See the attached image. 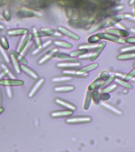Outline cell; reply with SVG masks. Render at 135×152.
Masks as SVG:
<instances>
[{
	"label": "cell",
	"instance_id": "1f68e13d",
	"mask_svg": "<svg viewBox=\"0 0 135 152\" xmlns=\"http://www.w3.org/2000/svg\"><path fill=\"white\" fill-rule=\"evenodd\" d=\"M97 46L98 45H95V44H91V45H89V44H82V45H79L78 48L79 49H83L90 51V50L95 49Z\"/></svg>",
	"mask_w": 135,
	"mask_h": 152
},
{
	"label": "cell",
	"instance_id": "7a4b0ae2",
	"mask_svg": "<svg viewBox=\"0 0 135 152\" xmlns=\"http://www.w3.org/2000/svg\"><path fill=\"white\" fill-rule=\"evenodd\" d=\"M97 36L100 37V39H104V40H108L113 42L119 43V44H126V40L125 39L118 36L113 35L111 33H98Z\"/></svg>",
	"mask_w": 135,
	"mask_h": 152
},
{
	"label": "cell",
	"instance_id": "ab89813d",
	"mask_svg": "<svg viewBox=\"0 0 135 152\" xmlns=\"http://www.w3.org/2000/svg\"><path fill=\"white\" fill-rule=\"evenodd\" d=\"M100 37L96 34V35H93L88 38V42L90 43V44H96V43L100 41Z\"/></svg>",
	"mask_w": 135,
	"mask_h": 152
},
{
	"label": "cell",
	"instance_id": "cb8c5ba5",
	"mask_svg": "<svg viewBox=\"0 0 135 152\" xmlns=\"http://www.w3.org/2000/svg\"><path fill=\"white\" fill-rule=\"evenodd\" d=\"M10 53H11V54L14 55V57H15L17 60H18V62L20 63V64H23V65H27V64H28V61L26 60V58H25L21 53H19V52H16V51H14V50H11V51L10 52Z\"/></svg>",
	"mask_w": 135,
	"mask_h": 152
},
{
	"label": "cell",
	"instance_id": "83f0119b",
	"mask_svg": "<svg viewBox=\"0 0 135 152\" xmlns=\"http://www.w3.org/2000/svg\"><path fill=\"white\" fill-rule=\"evenodd\" d=\"M114 82L116 83V84H119V85L122 86H123L126 89H129V90H132L133 89V86L132 85H131L130 83H128L126 81L122 80L121 78H114Z\"/></svg>",
	"mask_w": 135,
	"mask_h": 152
},
{
	"label": "cell",
	"instance_id": "ba28073f",
	"mask_svg": "<svg viewBox=\"0 0 135 152\" xmlns=\"http://www.w3.org/2000/svg\"><path fill=\"white\" fill-rule=\"evenodd\" d=\"M91 121L90 116H75L71 118L67 119L65 122L67 124H82V123H88Z\"/></svg>",
	"mask_w": 135,
	"mask_h": 152
},
{
	"label": "cell",
	"instance_id": "3957f363",
	"mask_svg": "<svg viewBox=\"0 0 135 152\" xmlns=\"http://www.w3.org/2000/svg\"><path fill=\"white\" fill-rule=\"evenodd\" d=\"M45 82V79L44 78H38V80L36 81V83L33 84V86L31 87V89L30 90L28 93V97L31 98V97H34L37 93L40 90V89L42 87V86L44 85V83Z\"/></svg>",
	"mask_w": 135,
	"mask_h": 152
},
{
	"label": "cell",
	"instance_id": "836d02e7",
	"mask_svg": "<svg viewBox=\"0 0 135 152\" xmlns=\"http://www.w3.org/2000/svg\"><path fill=\"white\" fill-rule=\"evenodd\" d=\"M0 55L2 56V59H4V61L7 64H10V56L7 55V52H6V50L4 48H2L0 45Z\"/></svg>",
	"mask_w": 135,
	"mask_h": 152
},
{
	"label": "cell",
	"instance_id": "816d5d0a",
	"mask_svg": "<svg viewBox=\"0 0 135 152\" xmlns=\"http://www.w3.org/2000/svg\"><path fill=\"white\" fill-rule=\"evenodd\" d=\"M4 112V108H2V107H0V114Z\"/></svg>",
	"mask_w": 135,
	"mask_h": 152
},
{
	"label": "cell",
	"instance_id": "9a60e30c",
	"mask_svg": "<svg viewBox=\"0 0 135 152\" xmlns=\"http://www.w3.org/2000/svg\"><path fill=\"white\" fill-rule=\"evenodd\" d=\"M28 29L26 28H14V29H10L7 32V34L10 37L14 36H24L28 34Z\"/></svg>",
	"mask_w": 135,
	"mask_h": 152
},
{
	"label": "cell",
	"instance_id": "d4e9b609",
	"mask_svg": "<svg viewBox=\"0 0 135 152\" xmlns=\"http://www.w3.org/2000/svg\"><path fill=\"white\" fill-rule=\"evenodd\" d=\"M119 60H128V59H135V52H127V53H121L117 56Z\"/></svg>",
	"mask_w": 135,
	"mask_h": 152
},
{
	"label": "cell",
	"instance_id": "f6af8a7d",
	"mask_svg": "<svg viewBox=\"0 0 135 152\" xmlns=\"http://www.w3.org/2000/svg\"><path fill=\"white\" fill-rule=\"evenodd\" d=\"M3 15H4V18L7 21H9L10 19V13L8 10H5L4 13H3Z\"/></svg>",
	"mask_w": 135,
	"mask_h": 152
},
{
	"label": "cell",
	"instance_id": "603a6c76",
	"mask_svg": "<svg viewBox=\"0 0 135 152\" xmlns=\"http://www.w3.org/2000/svg\"><path fill=\"white\" fill-rule=\"evenodd\" d=\"M72 80V77L67 75L62 76H56L52 78L51 81L54 83H68Z\"/></svg>",
	"mask_w": 135,
	"mask_h": 152
},
{
	"label": "cell",
	"instance_id": "e575fe53",
	"mask_svg": "<svg viewBox=\"0 0 135 152\" xmlns=\"http://www.w3.org/2000/svg\"><path fill=\"white\" fill-rule=\"evenodd\" d=\"M91 99H93V102H95V104H98L100 103V94L96 90H93V92H91Z\"/></svg>",
	"mask_w": 135,
	"mask_h": 152
},
{
	"label": "cell",
	"instance_id": "681fc988",
	"mask_svg": "<svg viewBox=\"0 0 135 152\" xmlns=\"http://www.w3.org/2000/svg\"><path fill=\"white\" fill-rule=\"evenodd\" d=\"M5 75H5L4 72H1V73H0V80H1V78H2V77H4Z\"/></svg>",
	"mask_w": 135,
	"mask_h": 152
},
{
	"label": "cell",
	"instance_id": "ffe728a7",
	"mask_svg": "<svg viewBox=\"0 0 135 152\" xmlns=\"http://www.w3.org/2000/svg\"><path fill=\"white\" fill-rule=\"evenodd\" d=\"M54 58L58 59L60 60H62L63 62L65 61H76V59H75L73 57H71L70 56L67 54H64V53H60V52H57L54 56Z\"/></svg>",
	"mask_w": 135,
	"mask_h": 152
},
{
	"label": "cell",
	"instance_id": "d6986e66",
	"mask_svg": "<svg viewBox=\"0 0 135 152\" xmlns=\"http://www.w3.org/2000/svg\"><path fill=\"white\" fill-rule=\"evenodd\" d=\"M103 83H104V81L103 80L102 78H98L97 79H95L91 85L88 86V90H89V91H93V90H97V89H99L100 87H102Z\"/></svg>",
	"mask_w": 135,
	"mask_h": 152
},
{
	"label": "cell",
	"instance_id": "6da1fadb",
	"mask_svg": "<svg viewBox=\"0 0 135 152\" xmlns=\"http://www.w3.org/2000/svg\"><path fill=\"white\" fill-rule=\"evenodd\" d=\"M81 63L79 61H65L58 63L56 65L57 67L64 70H77L80 66Z\"/></svg>",
	"mask_w": 135,
	"mask_h": 152
},
{
	"label": "cell",
	"instance_id": "f1b7e54d",
	"mask_svg": "<svg viewBox=\"0 0 135 152\" xmlns=\"http://www.w3.org/2000/svg\"><path fill=\"white\" fill-rule=\"evenodd\" d=\"M91 92L88 90L86 93V97H85V101L83 103V109L88 110L89 109L91 104Z\"/></svg>",
	"mask_w": 135,
	"mask_h": 152
},
{
	"label": "cell",
	"instance_id": "f5cc1de1",
	"mask_svg": "<svg viewBox=\"0 0 135 152\" xmlns=\"http://www.w3.org/2000/svg\"><path fill=\"white\" fill-rule=\"evenodd\" d=\"M3 28H4V26H2V25H0V29H1V30H2Z\"/></svg>",
	"mask_w": 135,
	"mask_h": 152
},
{
	"label": "cell",
	"instance_id": "11a10c76",
	"mask_svg": "<svg viewBox=\"0 0 135 152\" xmlns=\"http://www.w3.org/2000/svg\"><path fill=\"white\" fill-rule=\"evenodd\" d=\"M134 14H135V6H134ZM134 17H135V14H134Z\"/></svg>",
	"mask_w": 135,
	"mask_h": 152
},
{
	"label": "cell",
	"instance_id": "4fadbf2b",
	"mask_svg": "<svg viewBox=\"0 0 135 152\" xmlns=\"http://www.w3.org/2000/svg\"><path fill=\"white\" fill-rule=\"evenodd\" d=\"M100 104L103 108H104L105 109H107V110L110 111L111 113H112L116 114V115H119V116H121L122 114V112L120 109H119L118 108L114 106V105H112V104H108L107 102H101Z\"/></svg>",
	"mask_w": 135,
	"mask_h": 152
},
{
	"label": "cell",
	"instance_id": "4dcf8cb0",
	"mask_svg": "<svg viewBox=\"0 0 135 152\" xmlns=\"http://www.w3.org/2000/svg\"><path fill=\"white\" fill-rule=\"evenodd\" d=\"M118 18H119L120 20L121 19H126V20H128V21H135V17L134 15H132L130 13H124V14H119L118 15Z\"/></svg>",
	"mask_w": 135,
	"mask_h": 152
},
{
	"label": "cell",
	"instance_id": "c3c4849f",
	"mask_svg": "<svg viewBox=\"0 0 135 152\" xmlns=\"http://www.w3.org/2000/svg\"><path fill=\"white\" fill-rule=\"evenodd\" d=\"M134 3H135V0H130V1H129V5H130V6L134 4Z\"/></svg>",
	"mask_w": 135,
	"mask_h": 152
},
{
	"label": "cell",
	"instance_id": "74e56055",
	"mask_svg": "<svg viewBox=\"0 0 135 152\" xmlns=\"http://www.w3.org/2000/svg\"><path fill=\"white\" fill-rule=\"evenodd\" d=\"M117 88V84L116 83H113L111 85L107 86L105 88H103L102 90L103 93H108L109 94L110 92H111L113 90H114Z\"/></svg>",
	"mask_w": 135,
	"mask_h": 152
},
{
	"label": "cell",
	"instance_id": "db71d44e",
	"mask_svg": "<svg viewBox=\"0 0 135 152\" xmlns=\"http://www.w3.org/2000/svg\"><path fill=\"white\" fill-rule=\"evenodd\" d=\"M1 100H2V96H1V92H0V107H1Z\"/></svg>",
	"mask_w": 135,
	"mask_h": 152
},
{
	"label": "cell",
	"instance_id": "e0dca14e",
	"mask_svg": "<svg viewBox=\"0 0 135 152\" xmlns=\"http://www.w3.org/2000/svg\"><path fill=\"white\" fill-rule=\"evenodd\" d=\"M74 90H75V86L72 85L60 86H56L53 88V90L57 93H68L73 91Z\"/></svg>",
	"mask_w": 135,
	"mask_h": 152
},
{
	"label": "cell",
	"instance_id": "484cf974",
	"mask_svg": "<svg viewBox=\"0 0 135 152\" xmlns=\"http://www.w3.org/2000/svg\"><path fill=\"white\" fill-rule=\"evenodd\" d=\"M0 67L2 68V72H4L6 75L8 76L11 79H15V75L12 73V71L10 70V68L7 66V65H6V64L2 63V64H0Z\"/></svg>",
	"mask_w": 135,
	"mask_h": 152
},
{
	"label": "cell",
	"instance_id": "7c38bea8",
	"mask_svg": "<svg viewBox=\"0 0 135 152\" xmlns=\"http://www.w3.org/2000/svg\"><path fill=\"white\" fill-rule=\"evenodd\" d=\"M58 31H59V33L61 34V35H64L68 37L70 39H72V40H80V37L78 35H76L74 33L71 32L70 30H69L68 28H64V27H62V26H59L58 27Z\"/></svg>",
	"mask_w": 135,
	"mask_h": 152
},
{
	"label": "cell",
	"instance_id": "b9f144b4",
	"mask_svg": "<svg viewBox=\"0 0 135 152\" xmlns=\"http://www.w3.org/2000/svg\"><path fill=\"white\" fill-rule=\"evenodd\" d=\"M5 90H6V94H7V97H9L10 99H11L12 97H13V90H12L11 88L10 87V86H6Z\"/></svg>",
	"mask_w": 135,
	"mask_h": 152
},
{
	"label": "cell",
	"instance_id": "9f6ffc18",
	"mask_svg": "<svg viewBox=\"0 0 135 152\" xmlns=\"http://www.w3.org/2000/svg\"><path fill=\"white\" fill-rule=\"evenodd\" d=\"M134 67H135V64H134Z\"/></svg>",
	"mask_w": 135,
	"mask_h": 152
},
{
	"label": "cell",
	"instance_id": "7bdbcfd3",
	"mask_svg": "<svg viewBox=\"0 0 135 152\" xmlns=\"http://www.w3.org/2000/svg\"><path fill=\"white\" fill-rule=\"evenodd\" d=\"M100 99L103 100V102H104V101H107L110 98V94L108 93H103L101 94H100Z\"/></svg>",
	"mask_w": 135,
	"mask_h": 152
},
{
	"label": "cell",
	"instance_id": "60d3db41",
	"mask_svg": "<svg viewBox=\"0 0 135 152\" xmlns=\"http://www.w3.org/2000/svg\"><path fill=\"white\" fill-rule=\"evenodd\" d=\"M114 78H115V77H114V75L110 76L109 78H107V80L104 81V83H103V84L102 87L103 88H105V87H106V86H107L109 85V84H111V83H112V81H113L114 79Z\"/></svg>",
	"mask_w": 135,
	"mask_h": 152
},
{
	"label": "cell",
	"instance_id": "44dd1931",
	"mask_svg": "<svg viewBox=\"0 0 135 152\" xmlns=\"http://www.w3.org/2000/svg\"><path fill=\"white\" fill-rule=\"evenodd\" d=\"M32 36H33V40H34V43H35L36 47L38 48L39 46H41L42 42L41 40V37L39 35V31L35 27L32 28Z\"/></svg>",
	"mask_w": 135,
	"mask_h": 152
},
{
	"label": "cell",
	"instance_id": "8992f818",
	"mask_svg": "<svg viewBox=\"0 0 135 152\" xmlns=\"http://www.w3.org/2000/svg\"><path fill=\"white\" fill-rule=\"evenodd\" d=\"M39 35L40 37H61V34L59 32L55 31L54 29L49 28H41L39 31Z\"/></svg>",
	"mask_w": 135,
	"mask_h": 152
},
{
	"label": "cell",
	"instance_id": "5bb4252c",
	"mask_svg": "<svg viewBox=\"0 0 135 152\" xmlns=\"http://www.w3.org/2000/svg\"><path fill=\"white\" fill-rule=\"evenodd\" d=\"M108 33L113 34V35L118 36L120 37H126L129 36V32L124 29H120V28H107L106 30Z\"/></svg>",
	"mask_w": 135,
	"mask_h": 152
},
{
	"label": "cell",
	"instance_id": "ac0fdd59",
	"mask_svg": "<svg viewBox=\"0 0 135 152\" xmlns=\"http://www.w3.org/2000/svg\"><path fill=\"white\" fill-rule=\"evenodd\" d=\"M52 41L50 40H48L47 41H45V43H42L41 46H39V47H38V48H36L35 49L32 51V55H33V56H36V55L39 54L40 52H41L42 51H44L45 48H47L49 47L50 45H52Z\"/></svg>",
	"mask_w": 135,
	"mask_h": 152
},
{
	"label": "cell",
	"instance_id": "9c48e42d",
	"mask_svg": "<svg viewBox=\"0 0 135 152\" xmlns=\"http://www.w3.org/2000/svg\"><path fill=\"white\" fill-rule=\"evenodd\" d=\"M54 102L57 104H58L59 106L63 107V108H66V109H69V110H72V111H76V109H77L74 104H72L71 102H67V101H64L63 99H60V98H55Z\"/></svg>",
	"mask_w": 135,
	"mask_h": 152
},
{
	"label": "cell",
	"instance_id": "8d00e7d4",
	"mask_svg": "<svg viewBox=\"0 0 135 152\" xmlns=\"http://www.w3.org/2000/svg\"><path fill=\"white\" fill-rule=\"evenodd\" d=\"M0 45L2 48H4L5 50H8L9 49V43L7 41V38L5 37H2L0 38Z\"/></svg>",
	"mask_w": 135,
	"mask_h": 152
},
{
	"label": "cell",
	"instance_id": "ee69618b",
	"mask_svg": "<svg viewBox=\"0 0 135 152\" xmlns=\"http://www.w3.org/2000/svg\"><path fill=\"white\" fill-rule=\"evenodd\" d=\"M109 77H110V75L107 71H103L102 73H101V75H100V78H101L103 80L105 81V80H107V78H109Z\"/></svg>",
	"mask_w": 135,
	"mask_h": 152
},
{
	"label": "cell",
	"instance_id": "2e32d148",
	"mask_svg": "<svg viewBox=\"0 0 135 152\" xmlns=\"http://www.w3.org/2000/svg\"><path fill=\"white\" fill-rule=\"evenodd\" d=\"M72 110L67 109V110H60V111H54L52 112L50 116L53 118H57V117H64V116H69L72 114Z\"/></svg>",
	"mask_w": 135,
	"mask_h": 152
},
{
	"label": "cell",
	"instance_id": "bcb514c9",
	"mask_svg": "<svg viewBox=\"0 0 135 152\" xmlns=\"http://www.w3.org/2000/svg\"><path fill=\"white\" fill-rule=\"evenodd\" d=\"M91 55V53H89V52H87V53H85V54L82 55V56H79L78 58H79V59H90Z\"/></svg>",
	"mask_w": 135,
	"mask_h": 152
},
{
	"label": "cell",
	"instance_id": "52a82bcc",
	"mask_svg": "<svg viewBox=\"0 0 135 152\" xmlns=\"http://www.w3.org/2000/svg\"><path fill=\"white\" fill-rule=\"evenodd\" d=\"M24 84V82L22 80L19 79H1L0 80V85L4 86H22Z\"/></svg>",
	"mask_w": 135,
	"mask_h": 152
},
{
	"label": "cell",
	"instance_id": "8fae6325",
	"mask_svg": "<svg viewBox=\"0 0 135 152\" xmlns=\"http://www.w3.org/2000/svg\"><path fill=\"white\" fill-rule=\"evenodd\" d=\"M106 42H101L100 44V45H98V46L95 48V51L91 53V57H90V60L91 61H94V60H95V59H97L98 57H99V56H100V54H101V52H103V50L104 49V48L106 47Z\"/></svg>",
	"mask_w": 135,
	"mask_h": 152
},
{
	"label": "cell",
	"instance_id": "4316f807",
	"mask_svg": "<svg viewBox=\"0 0 135 152\" xmlns=\"http://www.w3.org/2000/svg\"><path fill=\"white\" fill-rule=\"evenodd\" d=\"M54 45L60 48H72V45L70 43L67 42V41H64V40H54L53 41Z\"/></svg>",
	"mask_w": 135,
	"mask_h": 152
},
{
	"label": "cell",
	"instance_id": "7dc6e473",
	"mask_svg": "<svg viewBox=\"0 0 135 152\" xmlns=\"http://www.w3.org/2000/svg\"><path fill=\"white\" fill-rule=\"evenodd\" d=\"M126 43H129V44H132V45H135V37H128L125 39Z\"/></svg>",
	"mask_w": 135,
	"mask_h": 152
},
{
	"label": "cell",
	"instance_id": "7402d4cb",
	"mask_svg": "<svg viewBox=\"0 0 135 152\" xmlns=\"http://www.w3.org/2000/svg\"><path fill=\"white\" fill-rule=\"evenodd\" d=\"M10 63L12 64V66H13V68L17 74L21 73V67H20V64L18 62V60L16 59V58L14 57V56L11 53H10Z\"/></svg>",
	"mask_w": 135,
	"mask_h": 152
},
{
	"label": "cell",
	"instance_id": "5b68a950",
	"mask_svg": "<svg viewBox=\"0 0 135 152\" xmlns=\"http://www.w3.org/2000/svg\"><path fill=\"white\" fill-rule=\"evenodd\" d=\"M57 52H58V50H57V48H52V49L47 51L45 54L43 55L42 57H41L40 59H38V65H42V64L47 63L49 60H50L52 58L54 57L55 54H56Z\"/></svg>",
	"mask_w": 135,
	"mask_h": 152
},
{
	"label": "cell",
	"instance_id": "277c9868",
	"mask_svg": "<svg viewBox=\"0 0 135 152\" xmlns=\"http://www.w3.org/2000/svg\"><path fill=\"white\" fill-rule=\"evenodd\" d=\"M31 39H32V34L30 33V34H26V35H24L21 38H20V40L18 41V46H17L16 52L21 53V51L25 48L26 45H28L31 42Z\"/></svg>",
	"mask_w": 135,
	"mask_h": 152
},
{
	"label": "cell",
	"instance_id": "f907efd6",
	"mask_svg": "<svg viewBox=\"0 0 135 152\" xmlns=\"http://www.w3.org/2000/svg\"><path fill=\"white\" fill-rule=\"evenodd\" d=\"M130 31H131V33H134V34H135V28H130Z\"/></svg>",
	"mask_w": 135,
	"mask_h": 152
},
{
	"label": "cell",
	"instance_id": "f35d334b",
	"mask_svg": "<svg viewBox=\"0 0 135 152\" xmlns=\"http://www.w3.org/2000/svg\"><path fill=\"white\" fill-rule=\"evenodd\" d=\"M134 77H135V67H134V69H133V70H132V71L130 72V73H128L127 75H125L123 80H125L127 82V81L131 80V79H132Z\"/></svg>",
	"mask_w": 135,
	"mask_h": 152
},
{
	"label": "cell",
	"instance_id": "d6a6232c",
	"mask_svg": "<svg viewBox=\"0 0 135 152\" xmlns=\"http://www.w3.org/2000/svg\"><path fill=\"white\" fill-rule=\"evenodd\" d=\"M87 52H88V50H83V49H78V50H75V51H72V52L70 53V56L71 57H79L80 56H82V55L85 54V53H87Z\"/></svg>",
	"mask_w": 135,
	"mask_h": 152
},
{
	"label": "cell",
	"instance_id": "d590c367",
	"mask_svg": "<svg viewBox=\"0 0 135 152\" xmlns=\"http://www.w3.org/2000/svg\"><path fill=\"white\" fill-rule=\"evenodd\" d=\"M135 51V45H130V46H127V47H123L119 49V52L121 53H127V52H132Z\"/></svg>",
	"mask_w": 135,
	"mask_h": 152
},
{
	"label": "cell",
	"instance_id": "f546056e",
	"mask_svg": "<svg viewBox=\"0 0 135 152\" xmlns=\"http://www.w3.org/2000/svg\"><path fill=\"white\" fill-rule=\"evenodd\" d=\"M98 66H99V64H98L97 63H94V64H89L88 66H83V67L79 69V70L80 71H83V72H87V73H88L89 71H93V70H95V69L97 68Z\"/></svg>",
	"mask_w": 135,
	"mask_h": 152
},
{
	"label": "cell",
	"instance_id": "30bf717a",
	"mask_svg": "<svg viewBox=\"0 0 135 152\" xmlns=\"http://www.w3.org/2000/svg\"><path fill=\"white\" fill-rule=\"evenodd\" d=\"M21 71H22L24 73H26L29 77H30L31 78H33L34 80H38V78H39V75H38V74L33 69L30 68V67H29L27 66V65H23V64H21Z\"/></svg>",
	"mask_w": 135,
	"mask_h": 152
}]
</instances>
